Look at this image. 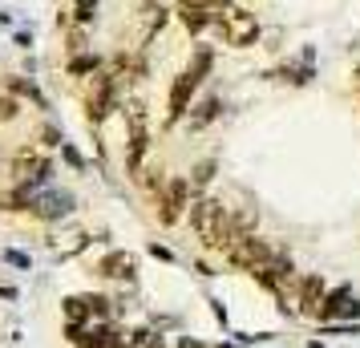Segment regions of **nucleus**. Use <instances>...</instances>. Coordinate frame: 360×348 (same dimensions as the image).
<instances>
[{
	"label": "nucleus",
	"instance_id": "f3484780",
	"mask_svg": "<svg viewBox=\"0 0 360 348\" xmlns=\"http://www.w3.org/2000/svg\"><path fill=\"white\" fill-rule=\"evenodd\" d=\"M211 170H214V162H198V166H195V186H207V183H211Z\"/></svg>",
	"mask_w": 360,
	"mask_h": 348
},
{
	"label": "nucleus",
	"instance_id": "f8f14e48",
	"mask_svg": "<svg viewBox=\"0 0 360 348\" xmlns=\"http://www.w3.org/2000/svg\"><path fill=\"white\" fill-rule=\"evenodd\" d=\"M98 271L105 276V280H130L134 276V259L126 255V251H110V255L98 264Z\"/></svg>",
	"mask_w": 360,
	"mask_h": 348
},
{
	"label": "nucleus",
	"instance_id": "39448f33",
	"mask_svg": "<svg viewBox=\"0 0 360 348\" xmlns=\"http://www.w3.org/2000/svg\"><path fill=\"white\" fill-rule=\"evenodd\" d=\"M223 37H227V45H235V49L255 45V37H259L255 13H247V8H227V13H223Z\"/></svg>",
	"mask_w": 360,
	"mask_h": 348
},
{
	"label": "nucleus",
	"instance_id": "0eeeda50",
	"mask_svg": "<svg viewBox=\"0 0 360 348\" xmlns=\"http://www.w3.org/2000/svg\"><path fill=\"white\" fill-rule=\"evenodd\" d=\"M114 105V77L110 73H98L94 85H89V98H85V110H89V122H101Z\"/></svg>",
	"mask_w": 360,
	"mask_h": 348
},
{
	"label": "nucleus",
	"instance_id": "aec40b11",
	"mask_svg": "<svg viewBox=\"0 0 360 348\" xmlns=\"http://www.w3.org/2000/svg\"><path fill=\"white\" fill-rule=\"evenodd\" d=\"M94 65H98V61H89V57H77V61H73L69 69H73V73H85V69H94Z\"/></svg>",
	"mask_w": 360,
	"mask_h": 348
},
{
	"label": "nucleus",
	"instance_id": "9b49d317",
	"mask_svg": "<svg viewBox=\"0 0 360 348\" xmlns=\"http://www.w3.org/2000/svg\"><path fill=\"white\" fill-rule=\"evenodd\" d=\"M324 280L320 276H304V283H300V312L308 316H320V308H324Z\"/></svg>",
	"mask_w": 360,
	"mask_h": 348
},
{
	"label": "nucleus",
	"instance_id": "9d476101",
	"mask_svg": "<svg viewBox=\"0 0 360 348\" xmlns=\"http://www.w3.org/2000/svg\"><path fill=\"white\" fill-rule=\"evenodd\" d=\"M69 195H33V202H29V215H37V219H61L69 211Z\"/></svg>",
	"mask_w": 360,
	"mask_h": 348
},
{
	"label": "nucleus",
	"instance_id": "f03ea898",
	"mask_svg": "<svg viewBox=\"0 0 360 348\" xmlns=\"http://www.w3.org/2000/svg\"><path fill=\"white\" fill-rule=\"evenodd\" d=\"M207 69H211V49H207V45H198L195 61L182 69L179 77H174V85H170V110H166V122H179V117L186 114V101L195 98V89L202 85Z\"/></svg>",
	"mask_w": 360,
	"mask_h": 348
},
{
	"label": "nucleus",
	"instance_id": "4468645a",
	"mask_svg": "<svg viewBox=\"0 0 360 348\" xmlns=\"http://www.w3.org/2000/svg\"><path fill=\"white\" fill-rule=\"evenodd\" d=\"M61 308H65L69 328H77L82 320H94V312H89V299H85V296H69L65 304H61Z\"/></svg>",
	"mask_w": 360,
	"mask_h": 348
},
{
	"label": "nucleus",
	"instance_id": "4be33fe9",
	"mask_svg": "<svg viewBox=\"0 0 360 348\" xmlns=\"http://www.w3.org/2000/svg\"><path fill=\"white\" fill-rule=\"evenodd\" d=\"M179 348H202V344H198V340H182Z\"/></svg>",
	"mask_w": 360,
	"mask_h": 348
},
{
	"label": "nucleus",
	"instance_id": "6ab92c4d",
	"mask_svg": "<svg viewBox=\"0 0 360 348\" xmlns=\"http://www.w3.org/2000/svg\"><path fill=\"white\" fill-rule=\"evenodd\" d=\"M85 299H89V312L94 316H105V299L101 296H85Z\"/></svg>",
	"mask_w": 360,
	"mask_h": 348
},
{
	"label": "nucleus",
	"instance_id": "393cba45",
	"mask_svg": "<svg viewBox=\"0 0 360 348\" xmlns=\"http://www.w3.org/2000/svg\"><path fill=\"white\" fill-rule=\"evenodd\" d=\"M356 82H360V73H356Z\"/></svg>",
	"mask_w": 360,
	"mask_h": 348
},
{
	"label": "nucleus",
	"instance_id": "423d86ee",
	"mask_svg": "<svg viewBox=\"0 0 360 348\" xmlns=\"http://www.w3.org/2000/svg\"><path fill=\"white\" fill-rule=\"evenodd\" d=\"M186 199H191V183H186V179H170L166 195L158 199V207H162L158 219H162L166 227H170V223H179V215L186 211Z\"/></svg>",
	"mask_w": 360,
	"mask_h": 348
},
{
	"label": "nucleus",
	"instance_id": "f257e3e1",
	"mask_svg": "<svg viewBox=\"0 0 360 348\" xmlns=\"http://www.w3.org/2000/svg\"><path fill=\"white\" fill-rule=\"evenodd\" d=\"M191 227L198 231V239L207 243V247L214 251H223L235 243V231H231V215H227V207L219 199H202L191 207Z\"/></svg>",
	"mask_w": 360,
	"mask_h": 348
},
{
	"label": "nucleus",
	"instance_id": "5701e85b",
	"mask_svg": "<svg viewBox=\"0 0 360 348\" xmlns=\"http://www.w3.org/2000/svg\"><path fill=\"white\" fill-rule=\"evenodd\" d=\"M207 4H231V0H207Z\"/></svg>",
	"mask_w": 360,
	"mask_h": 348
},
{
	"label": "nucleus",
	"instance_id": "a211bd4d",
	"mask_svg": "<svg viewBox=\"0 0 360 348\" xmlns=\"http://www.w3.org/2000/svg\"><path fill=\"white\" fill-rule=\"evenodd\" d=\"M8 117H17V101H13V98H0V122H8Z\"/></svg>",
	"mask_w": 360,
	"mask_h": 348
},
{
	"label": "nucleus",
	"instance_id": "ddd939ff",
	"mask_svg": "<svg viewBox=\"0 0 360 348\" xmlns=\"http://www.w3.org/2000/svg\"><path fill=\"white\" fill-rule=\"evenodd\" d=\"M179 20L186 25V33H202V29L211 25L207 8H202V4H191V0H182V4H179Z\"/></svg>",
	"mask_w": 360,
	"mask_h": 348
},
{
	"label": "nucleus",
	"instance_id": "1a4fd4ad",
	"mask_svg": "<svg viewBox=\"0 0 360 348\" xmlns=\"http://www.w3.org/2000/svg\"><path fill=\"white\" fill-rule=\"evenodd\" d=\"M360 304L352 296V288H336L332 296L324 299V308H320V320H340V316H356Z\"/></svg>",
	"mask_w": 360,
	"mask_h": 348
},
{
	"label": "nucleus",
	"instance_id": "b1692460",
	"mask_svg": "<svg viewBox=\"0 0 360 348\" xmlns=\"http://www.w3.org/2000/svg\"><path fill=\"white\" fill-rule=\"evenodd\" d=\"M219 348H227V344H219Z\"/></svg>",
	"mask_w": 360,
	"mask_h": 348
},
{
	"label": "nucleus",
	"instance_id": "dca6fc26",
	"mask_svg": "<svg viewBox=\"0 0 360 348\" xmlns=\"http://www.w3.org/2000/svg\"><path fill=\"white\" fill-rule=\"evenodd\" d=\"M94 8H98V0H73V13H77V20H89V17H94Z\"/></svg>",
	"mask_w": 360,
	"mask_h": 348
},
{
	"label": "nucleus",
	"instance_id": "7ed1b4c3",
	"mask_svg": "<svg viewBox=\"0 0 360 348\" xmlns=\"http://www.w3.org/2000/svg\"><path fill=\"white\" fill-rule=\"evenodd\" d=\"M126 122H130L126 174H138V170H142V158H146V146H150V134H146V105H142V101H130V110H126Z\"/></svg>",
	"mask_w": 360,
	"mask_h": 348
},
{
	"label": "nucleus",
	"instance_id": "2eb2a0df",
	"mask_svg": "<svg viewBox=\"0 0 360 348\" xmlns=\"http://www.w3.org/2000/svg\"><path fill=\"white\" fill-rule=\"evenodd\" d=\"M219 114V101H202V105H198V114L191 117V130H202V126H207V122H211V117Z\"/></svg>",
	"mask_w": 360,
	"mask_h": 348
},
{
	"label": "nucleus",
	"instance_id": "6e6552de",
	"mask_svg": "<svg viewBox=\"0 0 360 348\" xmlns=\"http://www.w3.org/2000/svg\"><path fill=\"white\" fill-rule=\"evenodd\" d=\"M13 174H17L20 183H45L53 174V162L41 158V154H20L17 162H13Z\"/></svg>",
	"mask_w": 360,
	"mask_h": 348
},
{
	"label": "nucleus",
	"instance_id": "412c9836",
	"mask_svg": "<svg viewBox=\"0 0 360 348\" xmlns=\"http://www.w3.org/2000/svg\"><path fill=\"white\" fill-rule=\"evenodd\" d=\"M110 348H130V344H126V336H117V332H114V340H110Z\"/></svg>",
	"mask_w": 360,
	"mask_h": 348
},
{
	"label": "nucleus",
	"instance_id": "20e7f679",
	"mask_svg": "<svg viewBox=\"0 0 360 348\" xmlns=\"http://www.w3.org/2000/svg\"><path fill=\"white\" fill-rule=\"evenodd\" d=\"M271 255H276V247H271V243H263V239H255V235L235 239V243L227 247V259H231V264L239 267V271H251V276H255V271H259V267L267 264Z\"/></svg>",
	"mask_w": 360,
	"mask_h": 348
}]
</instances>
